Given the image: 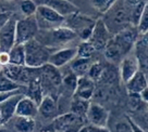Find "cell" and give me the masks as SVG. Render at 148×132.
I'll return each mask as SVG.
<instances>
[{"instance_id":"obj_17","label":"cell","mask_w":148,"mask_h":132,"mask_svg":"<svg viewBox=\"0 0 148 132\" xmlns=\"http://www.w3.org/2000/svg\"><path fill=\"white\" fill-rule=\"evenodd\" d=\"M38 114V105L28 96H22L18 102L14 116L34 118Z\"/></svg>"},{"instance_id":"obj_4","label":"cell","mask_w":148,"mask_h":132,"mask_svg":"<svg viewBox=\"0 0 148 132\" xmlns=\"http://www.w3.org/2000/svg\"><path fill=\"white\" fill-rule=\"evenodd\" d=\"M38 28L42 29H52V28L62 26L65 18L55 12L52 9L44 5H37L36 13H35Z\"/></svg>"},{"instance_id":"obj_31","label":"cell","mask_w":148,"mask_h":132,"mask_svg":"<svg viewBox=\"0 0 148 132\" xmlns=\"http://www.w3.org/2000/svg\"><path fill=\"white\" fill-rule=\"evenodd\" d=\"M37 5L34 0H22L21 2V11L24 16H33L36 13Z\"/></svg>"},{"instance_id":"obj_24","label":"cell","mask_w":148,"mask_h":132,"mask_svg":"<svg viewBox=\"0 0 148 132\" xmlns=\"http://www.w3.org/2000/svg\"><path fill=\"white\" fill-rule=\"evenodd\" d=\"M13 126L18 132H33L35 130V120L34 118L28 117H21V116H13Z\"/></svg>"},{"instance_id":"obj_44","label":"cell","mask_w":148,"mask_h":132,"mask_svg":"<svg viewBox=\"0 0 148 132\" xmlns=\"http://www.w3.org/2000/svg\"><path fill=\"white\" fill-rule=\"evenodd\" d=\"M55 132H59V131H55Z\"/></svg>"},{"instance_id":"obj_1","label":"cell","mask_w":148,"mask_h":132,"mask_svg":"<svg viewBox=\"0 0 148 132\" xmlns=\"http://www.w3.org/2000/svg\"><path fill=\"white\" fill-rule=\"evenodd\" d=\"M103 14L105 18H102V21L106 24L111 35H114L116 32L132 26L125 0H116L110 7V9Z\"/></svg>"},{"instance_id":"obj_28","label":"cell","mask_w":148,"mask_h":132,"mask_svg":"<svg viewBox=\"0 0 148 132\" xmlns=\"http://www.w3.org/2000/svg\"><path fill=\"white\" fill-rule=\"evenodd\" d=\"M96 52V49L94 48L92 43L88 40L82 41L76 48V58L82 59H92V54Z\"/></svg>"},{"instance_id":"obj_25","label":"cell","mask_w":148,"mask_h":132,"mask_svg":"<svg viewBox=\"0 0 148 132\" xmlns=\"http://www.w3.org/2000/svg\"><path fill=\"white\" fill-rule=\"evenodd\" d=\"M119 79V72L114 68V66L111 64L109 66H103L102 73L100 77L98 79V81L103 85H112Z\"/></svg>"},{"instance_id":"obj_15","label":"cell","mask_w":148,"mask_h":132,"mask_svg":"<svg viewBox=\"0 0 148 132\" xmlns=\"http://www.w3.org/2000/svg\"><path fill=\"white\" fill-rule=\"evenodd\" d=\"M39 80L42 85L47 83L52 88H59L62 82V76L59 68L53 67L50 64H46L39 68Z\"/></svg>"},{"instance_id":"obj_13","label":"cell","mask_w":148,"mask_h":132,"mask_svg":"<svg viewBox=\"0 0 148 132\" xmlns=\"http://www.w3.org/2000/svg\"><path fill=\"white\" fill-rule=\"evenodd\" d=\"M22 96L23 94L18 92L0 103V126L5 125L13 118L18 102Z\"/></svg>"},{"instance_id":"obj_23","label":"cell","mask_w":148,"mask_h":132,"mask_svg":"<svg viewBox=\"0 0 148 132\" xmlns=\"http://www.w3.org/2000/svg\"><path fill=\"white\" fill-rule=\"evenodd\" d=\"M9 64L16 66H25V52L23 45H14L9 51Z\"/></svg>"},{"instance_id":"obj_14","label":"cell","mask_w":148,"mask_h":132,"mask_svg":"<svg viewBox=\"0 0 148 132\" xmlns=\"http://www.w3.org/2000/svg\"><path fill=\"white\" fill-rule=\"evenodd\" d=\"M75 58L76 48H62L60 50L51 53L48 60V64L57 68H61L68 63H71Z\"/></svg>"},{"instance_id":"obj_2","label":"cell","mask_w":148,"mask_h":132,"mask_svg":"<svg viewBox=\"0 0 148 132\" xmlns=\"http://www.w3.org/2000/svg\"><path fill=\"white\" fill-rule=\"evenodd\" d=\"M23 46L25 52V66L31 68H40L48 64V60L51 54L48 47L39 42L36 38L28 40Z\"/></svg>"},{"instance_id":"obj_20","label":"cell","mask_w":148,"mask_h":132,"mask_svg":"<svg viewBox=\"0 0 148 132\" xmlns=\"http://www.w3.org/2000/svg\"><path fill=\"white\" fill-rule=\"evenodd\" d=\"M103 54H105V58L107 59V61L112 65L120 64L122 59L125 56L124 52L122 51L120 47L118 46L116 41L112 39V37L103 48Z\"/></svg>"},{"instance_id":"obj_39","label":"cell","mask_w":148,"mask_h":132,"mask_svg":"<svg viewBox=\"0 0 148 132\" xmlns=\"http://www.w3.org/2000/svg\"><path fill=\"white\" fill-rule=\"evenodd\" d=\"M11 18V15H10L9 12H5V13H0V28L2 27L3 25H5L7 22H8V20Z\"/></svg>"},{"instance_id":"obj_8","label":"cell","mask_w":148,"mask_h":132,"mask_svg":"<svg viewBox=\"0 0 148 132\" xmlns=\"http://www.w3.org/2000/svg\"><path fill=\"white\" fill-rule=\"evenodd\" d=\"M85 119L94 127L106 128L109 121V112L98 103H89Z\"/></svg>"},{"instance_id":"obj_40","label":"cell","mask_w":148,"mask_h":132,"mask_svg":"<svg viewBox=\"0 0 148 132\" xmlns=\"http://www.w3.org/2000/svg\"><path fill=\"white\" fill-rule=\"evenodd\" d=\"M95 130H96V127H94L92 125H88V126L85 125V126H83L77 132H95Z\"/></svg>"},{"instance_id":"obj_12","label":"cell","mask_w":148,"mask_h":132,"mask_svg":"<svg viewBox=\"0 0 148 132\" xmlns=\"http://www.w3.org/2000/svg\"><path fill=\"white\" fill-rule=\"evenodd\" d=\"M134 56L137 60L139 65V70L147 72V64H148V42H147V35H139L135 41L134 47Z\"/></svg>"},{"instance_id":"obj_6","label":"cell","mask_w":148,"mask_h":132,"mask_svg":"<svg viewBox=\"0 0 148 132\" xmlns=\"http://www.w3.org/2000/svg\"><path fill=\"white\" fill-rule=\"evenodd\" d=\"M111 37H112V35L108 30V28H107L106 24L103 23L102 18H99L94 24L92 32H90L87 40L94 46L96 51L103 50V48L107 45V42L110 40Z\"/></svg>"},{"instance_id":"obj_34","label":"cell","mask_w":148,"mask_h":132,"mask_svg":"<svg viewBox=\"0 0 148 132\" xmlns=\"http://www.w3.org/2000/svg\"><path fill=\"white\" fill-rule=\"evenodd\" d=\"M76 82H77V77L71 72V73L68 74L65 77H62V82H61V85H63L65 89H68L70 92L74 93V91H75V87H76Z\"/></svg>"},{"instance_id":"obj_3","label":"cell","mask_w":148,"mask_h":132,"mask_svg":"<svg viewBox=\"0 0 148 132\" xmlns=\"http://www.w3.org/2000/svg\"><path fill=\"white\" fill-rule=\"evenodd\" d=\"M39 30L35 15L25 16L16 21L15 24V45H24L35 38Z\"/></svg>"},{"instance_id":"obj_38","label":"cell","mask_w":148,"mask_h":132,"mask_svg":"<svg viewBox=\"0 0 148 132\" xmlns=\"http://www.w3.org/2000/svg\"><path fill=\"white\" fill-rule=\"evenodd\" d=\"M9 64V55L8 52H0V66H5Z\"/></svg>"},{"instance_id":"obj_21","label":"cell","mask_w":148,"mask_h":132,"mask_svg":"<svg viewBox=\"0 0 148 132\" xmlns=\"http://www.w3.org/2000/svg\"><path fill=\"white\" fill-rule=\"evenodd\" d=\"M125 85L129 94H139L144 89H147V73L138 70Z\"/></svg>"},{"instance_id":"obj_30","label":"cell","mask_w":148,"mask_h":132,"mask_svg":"<svg viewBox=\"0 0 148 132\" xmlns=\"http://www.w3.org/2000/svg\"><path fill=\"white\" fill-rule=\"evenodd\" d=\"M102 69H103V65L99 62H94L92 63L90 67L88 69L86 76L88 78H90L92 81H98V79L100 77V75L102 73Z\"/></svg>"},{"instance_id":"obj_7","label":"cell","mask_w":148,"mask_h":132,"mask_svg":"<svg viewBox=\"0 0 148 132\" xmlns=\"http://www.w3.org/2000/svg\"><path fill=\"white\" fill-rule=\"evenodd\" d=\"M69 18L71 20V24L68 27L71 28L76 34V36L81 37V39L83 41L87 40L90 32H92V26H94L95 22L92 18L79 14V12L71 15Z\"/></svg>"},{"instance_id":"obj_36","label":"cell","mask_w":148,"mask_h":132,"mask_svg":"<svg viewBox=\"0 0 148 132\" xmlns=\"http://www.w3.org/2000/svg\"><path fill=\"white\" fill-rule=\"evenodd\" d=\"M129 97V106L131 107L132 110H138V108L142 106V104L145 103V102L140 100L139 94H132V93H130Z\"/></svg>"},{"instance_id":"obj_18","label":"cell","mask_w":148,"mask_h":132,"mask_svg":"<svg viewBox=\"0 0 148 132\" xmlns=\"http://www.w3.org/2000/svg\"><path fill=\"white\" fill-rule=\"evenodd\" d=\"M50 41L55 45H64L73 41L76 38V34L68 26H59V27L49 29Z\"/></svg>"},{"instance_id":"obj_33","label":"cell","mask_w":148,"mask_h":132,"mask_svg":"<svg viewBox=\"0 0 148 132\" xmlns=\"http://www.w3.org/2000/svg\"><path fill=\"white\" fill-rule=\"evenodd\" d=\"M18 86L16 82L12 81L7 77L2 76L0 77V92H11L18 90Z\"/></svg>"},{"instance_id":"obj_29","label":"cell","mask_w":148,"mask_h":132,"mask_svg":"<svg viewBox=\"0 0 148 132\" xmlns=\"http://www.w3.org/2000/svg\"><path fill=\"white\" fill-rule=\"evenodd\" d=\"M136 30L138 32V35H147L148 30V7L146 5L144 9L143 13L139 18L137 25H136Z\"/></svg>"},{"instance_id":"obj_5","label":"cell","mask_w":148,"mask_h":132,"mask_svg":"<svg viewBox=\"0 0 148 132\" xmlns=\"http://www.w3.org/2000/svg\"><path fill=\"white\" fill-rule=\"evenodd\" d=\"M52 126L55 128V131L77 132L83 126H85V118L79 117L70 112L62 115H58L53 119Z\"/></svg>"},{"instance_id":"obj_37","label":"cell","mask_w":148,"mask_h":132,"mask_svg":"<svg viewBox=\"0 0 148 132\" xmlns=\"http://www.w3.org/2000/svg\"><path fill=\"white\" fill-rule=\"evenodd\" d=\"M126 120H127V123H130V126H131V129H132V132H145L142 129V128L139 127V125L137 123H135L133 119L131 118V117H126Z\"/></svg>"},{"instance_id":"obj_32","label":"cell","mask_w":148,"mask_h":132,"mask_svg":"<svg viewBox=\"0 0 148 132\" xmlns=\"http://www.w3.org/2000/svg\"><path fill=\"white\" fill-rule=\"evenodd\" d=\"M116 0H90L92 5L100 13H106Z\"/></svg>"},{"instance_id":"obj_22","label":"cell","mask_w":148,"mask_h":132,"mask_svg":"<svg viewBox=\"0 0 148 132\" xmlns=\"http://www.w3.org/2000/svg\"><path fill=\"white\" fill-rule=\"evenodd\" d=\"M92 59H82V58H75L71 62V72L76 77H83L86 76L88 69L92 65Z\"/></svg>"},{"instance_id":"obj_9","label":"cell","mask_w":148,"mask_h":132,"mask_svg":"<svg viewBox=\"0 0 148 132\" xmlns=\"http://www.w3.org/2000/svg\"><path fill=\"white\" fill-rule=\"evenodd\" d=\"M15 24L16 20L10 18L0 28V52H8L15 45Z\"/></svg>"},{"instance_id":"obj_26","label":"cell","mask_w":148,"mask_h":132,"mask_svg":"<svg viewBox=\"0 0 148 132\" xmlns=\"http://www.w3.org/2000/svg\"><path fill=\"white\" fill-rule=\"evenodd\" d=\"M42 86L39 80V77L34 79L28 83V97H31L37 105L40 103L42 99L44 97L42 94Z\"/></svg>"},{"instance_id":"obj_42","label":"cell","mask_w":148,"mask_h":132,"mask_svg":"<svg viewBox=\"0 0 148 132\" xmlns=\"http://www.w3.org/2000/svg\"><path fill=\"white\" fill-rule=\"evenodd\" d=\"M95 132H109V130H108L107 128H97L96 127Z\"/></svg>"},{"instance_id":"obj_35","label":"cell","mask_w":148,"mask_h":132,"mask_svg":"<svg viewBox=\"0 0 148 132\" xmlns=\"http://www.w3.org/2000/svg\"><path fill=\"white\" fill-rule=\"evenodd\" d=\"M109 132H132V129H131V126L130 123H127L126 118L122 119V120H119L116 121L113 127H112V130H109Z\"/></svg>"},{"instance_id":"obj_45","label":"cell","mask_w":148,"mask_h":132,"mask_svg":"<svg viewBox=\"0 0 148 132\" xmlns=\"http://www.w3.org/2000/svg\"><path fill=\"white\" fill-rule=\"evenodd\" d=\"M7 1H8V0H7Z\"/></svg>"},{"instance_id":"obj_11","label":"cell","mask_w":148,"mask_h":132,"mask_svg":"<svg viewBox=\"0 0 148 132\" xmlns=\"http://www.w3.org/2000/svg\"><path fill=\"white\" fill-rule=\"evenodd\" d=\"M139 70V65L137 60L135 59L134 54L127 53L120 62V69H119V78L122 81L126 83Z\"/></svg>"},{"instance_id":"obj_10","label":"cell","mask_w":148,"mask_h":132,"mask_svg":"<svg viewBox=\"0 0 148 132\" xmlns=\"http://www.w3.org/2000/svg\"><path fill=\"white\" fill-rule=\"evenodd\" d=\"M40 5H44L52 9L64 18L79 12V8L70 0H42Z\"/></svg>"},{"instance_id":"obj_27","label":"cell","mask_w":148,"mask_h":132,"mask_svg":"<svg viewBox=\"0 0 148 132\" xmlns=\"http://www.w3.org/2000/svg\"><path fill=\"white\" fill-rule=\"evenodd\" d=\"M89 101L83 100V99H79V97H75L72 100L71 102V113L77 115L79 117H83L85 118V115H86V112L88 109V106H89Z\"/></svg>"},{"instance_id":"obj_43","label":"cell","mask_w":148,"mask_h":132,"mask_svg":"<svg viewBox=\"0 0 148 132\" xmlns=\"http://www.w3.org/2000/svg\"><path fill=\"white\" fill-rule=\"evenodd\" d=\"M0 132H9V131L5 130V129H3V128H0Z\"/></svg>"},{"instance_id":"obj_16","label":"cell","mask_w":148,"mask_h":132,"mask_svg":"<svg viewBox=\"0 0 148 132\" xmlns=\"http://www.w3.org/2000/svg\"><path fill=\"white\" fill-rule=\"evenodd\" d=\"M95 90H96L95 81H92L87 76L79 77L77 82H76V87H75V91H74V96L86 101H90Z\"/></svg>"},{"instance_id":"obj_41","label":"cell","mask_w":148,"mask_h":132,"mask_svg":"<svg viewBox=\"0 0 148 132\" xmlns=\"http://www.w3.org/2000/svg\"><path fill=\"white\" fill-rule=\"evenodd\" d=\"M148 89H144L143 91L139 93V97H140V100L143 101V102H145V103H147L148 101Z\"/></svg>"},{"instance_id":"obj_19","label":"cell","mask_w":148,"mask_h":132,"mask_svg":"<svg viewBox=\"0 0 148 132\" xmlns=\"http://www.w3.org/2000/svg\"><path fill=\"white\" fill-rule=\"evenodd\" d=\"M57 101L51 95H44L40 103L38 104V113L42 115L44 118H53L55 119L59 115V108H58Z\"/></svg>"}]
</instances>
